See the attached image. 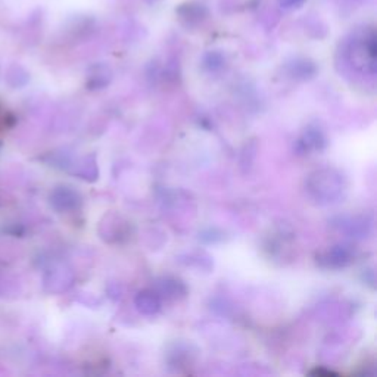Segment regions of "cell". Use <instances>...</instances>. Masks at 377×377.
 <instances>
[{
    "label": "cell",
    "mask_w": 377,
    "mask_h": 377,
    "mask_svg": "<svg viewBox=\"0 0 377 377\" xmlns=\"http://www.w3.org/2000/svg\"><path fill=\"white\" fill-rule=\"evenodd\" d=\"M177 15L183 24H186L187 27H193L206 20L208 8L199 2H190L180 6L177 9Z\"/></svg>",
    "instance_id": "7a4b0ae2"
},
{
    "label": "cell",
    "mask_w": 377,
    "mask_h": 377,
    "mask_svg": "<svg viewBox=\"0 0 377 377\" xmlns=\"http://www.w3.org/2000/svg\"><path fill=\"white\" fill-rule=\"evenodd\" d=\"M308 189L316 199L332 202L342 192V180L333 170H321L309 175Z\"/></svg>",
    "instance_id": "6da1fadb"
},
{
    "label": "cell",
    "mask_w": 377,
    "mask_h": 377,
    "mask_svg": "<svg viewBox=\"0 0 377 377\" xmlns=\"http://www.w3.org/2000/svg\"><path fill=\"white\" fill-rule=\"evenodd\" d=\"M224 62H225L224 56L220 52H208L204 56V65L209 71H217V70L223 68Z\"/></svg>",
    "instance_id": "9c48e42d"
},
{
    "label": "cell",
    "mask_w": 377,
    "mask_h": 377,
    "mask_svg": "<svg viewBox=\"0 0 377 377\" xmlns=\"http://www.w3.org/2000/svg\"><path fill=\"white\" fill-rule=\"evenodd\" d=\"M80 201H81L80 196L67 187L59 189L54 198V202L58 204V208H67V209L75 208L77 205H80Z\"/></svg>",
    "instance_id": "ba28073f"
},
{
    "label": "cell",
    "mask_w": 377,
    "mask_h": 377,
    "mask_svg": "<svg viewBox=\"0 0 377 377\" xmlns=\"http://www.w3.org/2000/svg\"><path fill=\"white\" fill-rule=\"evenodd\" d=\"M321 261H326L329 267H345L350 264L351 255L345 248H333Z\"/></svg>",
    "instance_id": "52a82bcc"
},
{
    "label": "cell",
    "mask_w": 377,
    "mask_h": 377,
    "mask_svg": "<svg viewBox=\"0 0 377 377\" xmlns=\"http://www.w3.org/2000/svg\"><path fill=\"white\" fill-rule=\"evenodd\" d=\"M307 0H278V6L285 11H295L305 5Z\"/></svg>",
    "instance_id": "30bf717a"
},
{
    "label": "cell",
    "mask_w": 377,
    "mask_h": 377,
    "mask_svg": "<svg viewBox=\"0 0 377 377\" xmlns=\"http://www.w3.org/2000/svg\"><path fill=\"white\" fill-rule=\"evenodd\" d=\"M348 2H355V0H348Z\"/></svg>",
    "instance_id": "8fae6325"
},
{
    "label": "cell",
    "mask_w": 377,
    "mask_h": 377,
    "mask_svg": "<svg viewBox=\"0 0 377 377\" xmlns=\"http://www.w3.org/2000/svg\"><path fill=\"white\" fill-rule=\"evenodd\" d=\"M112 73L111 70L106 67V65L101 63V65H94L90 71V77H89V85L93 89H101L108 86V83L111 81Z\"/></svg>",
    "instance_id": "5b68a950"
},
{
    "label": "cell",
    "mask_w": 377,
    "mask_h": 377,
    "mask_svg": "<svg viewBox=\"0 0 377 377\" xmlns=\"http://www.w3.org/2000/svg\"><path fill=\"white\" fill-rule=\"evenodd\" d=\"M299 144L304 146L305 151H320L326 144V139L320 130L308 128L302 139L299 140Z\"/></svg>",
    "instance_id": "3957f363"
},
{
    "label": "cell",
    "mask_w": 377,
    "mask_h": 377,
    "mask_svg": "<svg viewBox=\"0 0 377 377\" xmlns=\"http://www.w3.org/2000/svg\"><path fill=\"white\" fill-rule=\"evenodd\" d=\"M289 71L297 78H309L316 74V65L308 59H295L289 63Z\"/></svg>",
    "instance_id": "8992f818"
},
{
    "label": "cell",
    "mask_w": 377,
    "mask_h": 377,
    "mask_svg": "<svg viewBox=\"0 0 377 377\" xmlns=\"http://www.w3.org/2000/svg\"><path fill=\"white\" fill-rule=\"evenodd\" d=\"M136 305L142 311V313H144V314H155L156 311L159 309V307H161L158 297L151 290L140 292L137 295Z\"/></svg>",
    "instance_id": "277c9868"
}]
</instances>
